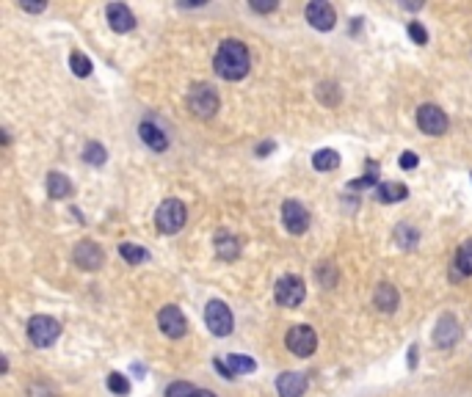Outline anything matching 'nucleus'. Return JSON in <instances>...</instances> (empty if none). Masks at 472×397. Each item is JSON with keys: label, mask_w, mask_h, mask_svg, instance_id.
<instances>
[{"label": "nucleus", "mask_w": 472, "mask_h": 397, "mask_svg": "<svg viewBox=\"0 0 472 397\" xmlns=\"http://www.w3.org/2000/svg\"><path fill=\"white\" fill-rule=\"evenodd\" d=\"M216 75L224 77V80H243L251 69V55H248V47L237 39H227L221 41V47L216 50Z\"/></svg>", "instance_id": "f257e3e1"}, {"label": "nucleus", "mask_w": 472, "mask_h": 397, "mask_svg": "<svg viewBox=\"0 0 472 397\" xmlns=\"http://www.w3.org/2000/svg\"><path fill=\"white\" fill-rule=\"evenodd\" d=\"M188 221V210L180 198H163V204L155 212V223L163 234H177Z\"/></svg>", "instance_id": "f03ea898"}, {"label": "nucleus", "mask_w": 472, "mask_h": 397, "mask_svg": "<svg viewBox=\"0 0 472 397\" xmlns=\"http://www.w3.org/2000/svg\"><path fill=\"white\" fill-rule=\"evenodd\" d=\"M219 105H221L219 91H216L213 86H208V83H199V86H194V89L188 91V108H191V113L199 116V119H210V116L219 111Z\"/></svg>", "instance_id": "7ed1b4c3"}, {"label": "nucleus", "mask_w": 472, "mask_h": 397, "mask_svg": "<svg viewBox=\"0 0 472 397\" xmlns=\"http://www.w3.org/2000/svg\"><path fill=\"white\" fill-rule=\"evenodd\" d=\"M61 337V323L50 315H36L28 320V340L36 348H50Z\"/></svg>", "instance_id": "20e7f679"}, {"label": "nucleus", "mask_w": 472, "mask_h": 397, "mask_svg": "<svg viewBox=\"0 0 472 397\" xmlns=\"http://www.w3.org/2000/svg\"><path fill=\"white\" fill-rule=\"evenodd\" d=\"M304 295H307L304 279H301V276H296V273L282 276V279L276 281V287H273V298H276V304H279V306H287V309L298 306V304L304 301Z\"/></svg>", "instance_id": "39448f33"}, {"label": "nucleus", "mask_w": 472, "mask_h": 397, "mask_svg": "<svg viewBox=\"0 0 472 397\" xmlns=\"http://www.w3.org/2000/svg\"><path fill=\"white\" fill-rule=\"evenodd\" d=\"M205 323H208V329L216 337H230L233 334V326H235L233 312H230V306L224 301H210L205 306Z\"/></svg>", "instance_id": "423d86ee"}, {"label": "nucleus", "mask_w": 472, "mask_h": 397, "mask_svg": "<svg viewBox=\"0 0 472 397\" xmlns=\"http://www.w3.org/2000/svg\"><path fill=\"white\" fill-rule=\"evenodd\" d=\"M315 348H318V334H315L312 326H293L287 331V351L293 356L307 359V356L315 353Z\"/></svg>", "instance_id": "0eeeda50"}, {"label": "nucleus", "mask_w": 472, "mask_h": 397, "mask_svg": "<svg viewBox=\"0 0 472 397\" xmlns=\"http://www.w3.org/2000/svg\"><path fill=\"white\" fill-rule=\"evenodd\" d=\"M417 124H420V130L426 133V136H445L448 133V113L439 108V105H420V111H417Z\"/></svg>", "instance_id": "6e6552de"}, {"label": "nucleus", "mask_w": 472, "mask_h": 397, "mask_svg": "<svg viewBox=\"0 0 472 397\" xmlns=\"http://www.w3.org/2000/svg\"><path fill=\"white\" fill-rule=\"evenodd\" d=\"M158 326H161V331H163L169 340H180V337L188 334V320H185V315L180 312V306H174V304H169V306H163V309L158 312Z\"/></svg>", "instance_id": "1a4fd4ad"}, {"label": "nucleus", "mask_w": 472, "mask_h": 397, "mask_svg": "<svg viewBox=\"0 0 472 397\" xmlns=\"http://www.w3.org/2000/svg\"><path fill=\"white\" fill-rule=\"evenodd\" d=\"M282 223H284V229L290 234H304L309 229V212H307V207L301 201H296V198H287L282 204Z\"/></svg>", "instance_id": "9d476101"}, {"label": "nucleus", "mask_w": 472, "mask_h": 397, "mask_svg": "<svg viewBox=\"0 0 472 397\" xmlns=\"http://www.w3.org/2000/svg\"><path fill=\"white\" fill-rule=\"evenodd\" d=\"M304 17L315 30H332L337 25V14H334L332 3H326V0H312L304 8Z\"/></svg>", "instance_id": "9b49d317"}, {"label": "nucleus", "mask_w": 472, "mask_h": 397, "mask_svg": "<svg viewBox=\"0 0 472 397\" xmlns=\"http://www.w3.org/2000/svg\"><path fill=\"white\" fill-rule=\"evenodd\" d=\"M72 259H75V265H78L80 270H100L102 262H105V254H102V248H100L94 240H80V243L75 246Z\"/></svg>", "instance_id": "f8f14e48"}, {"label": "nucleus", "mask_w": 472, "mask_h": 397, "mask_svg": "<svg viewBox=\"0 0 472 397\" xmlns=\"http://www.w3.org/2000/svg\"><path fill=\"white\" fill-rule=\"evenodd\" d=\"M459 337H462V326H459V320H456L453 315H442V320L437 323V331H434V342H437L439 348L451 351V348L459 342Z\"/></svg>", "instance_id": "ddd939ff"}, {"label": "nucleus", "mask_w": 472, "mask_h": 397, "mask_svg": "<svg viewBox=\"0 0 472 397\" xmlns=\"http://www.w3.org/2000/svg\"><path fill=\"white\" fill-rule=\"evenodd\" d=\"M105 17H108V25H111L116 33H127V30L136 28V17H133V11H130L125 3H111V6L105 8Z\"/></svg>", "instance_id": "4468645a"}, {"label": "nucleus", "mask_w": 472, "mask_h": 397, "mask_svg": "<svg viewBox=\"0 0 472 397\" xmlns=\"http://www.w3.org/2000/svg\"><path fill=\"white\" fill-rule=\"evenodd\" d=\"M307 389V376L304 373H282L276 378V392L279 397H301Z\"/></svg>", "instance_id": "2eb2a0df"}, {"label": "nucleus", "mask_w": 472, "mask_h": 397, "mask_svg": "<svg viewBox=\"0 0 472 397\" xmlns=\"http://www.w3.org/2000/svg\"><path fill=\"white\" fill-rule=\"evenodd\" d=\"M138 136H141V141H144L149 149H155V152H166V147H169L166 133H163L158 124H152V122H141Z\"/></svg>", "instance_id": "dca6fc26"}, {"label": "nucleus", "mask_w": 472, "mask_h": 397, "mask_svg": "<svg viewBox=\"0 0 472 397\" xmlns=\"http://www.w3.org/2000/svg\"><path fill=\"white\" fill-rule=\"evenodd\" d=\"M398 301H401V295H398V290L392 287V284H379L376 287V293H373V304H376V309H381V312H395L398 309Z\"/></svg>", "instance_id": "f3484780"}, {"label": "nucleus", "mask_w": 472, "mask_h": 397, "mask_svg": "<svg viewBox=\"0 0 472 397\" xmlns=\"http://www.w3.org/2000/svg\"><path fill=\"white\" fill-rule=\"evenodd\" d=\"M213 243H216V254H219L221 259H235L237 254H240V243H237V237L233 234V232H227V229L216 232Z\"/></svg>", "instance_id": "a211bd4d"}, {"label": "nucleus", "mask_w": 472, "mask_h": 397, "mask_svg": "<svg viewBox=\"0 0 472 397\" xmlns=\"http://www.w3.org/2000/svg\"><path fill=\"white\" fill-rule=\"evenodd\" d=\"M406 196H409V188L403 183H381L376 191V198L381 204H395V201H403Z\"/></svg>", "instance_id": "6ab92c4d"}, {"label": "nucleus", "mask_w": 472, "mask_h": 397, "mask_svg": "<svg viewBox=\"0 0 472 397\" xmlns=\"http://www.w3.org/2000/svg\"><path fill=\"white\" fill-rule=\"evenodd\" d=\"M69 194H72V183H69L61 172H50V174H47V196L66 198Z\"/></svg>", "instance_id": "aec40b11"}, {"label": "nucleus", "mask_w": 472, "mask_h": 397, "mask_svg": "<svg viewBox=\"0 0 472 397\" xmlns=\"http://www.w3.org/2000/svg\"><path fill=\"white\" fill-rule=\"evenodd\" d=\"M312 166H315L318 172H334V169L340 166V155H337L334 149H320V152L312 155Z\"/></svg>", "instance_id": "412c9836"}, {"label": "nucleus", "mask_w": 472, "mask_h": 397, "mask_svg": "<svg viewBox=\"0 0 472 397\" xmlns=\"http://www.w3.org/2000/svg\"><path fill=\"white\" fill-rule=\"evenodd\" d=\"M119 254H122V259L130 262V265H141V262L149 259V251L141 248V246H136V243H122V246H119Z\"/></svg>", "instance_id": "4be33fe9"}, {"label": "nucleus", "mask_w": 472, "mask_h": 397, "mask_svg": "<svg viewBox=\"0 0 472 397\" xmlns=\"http://www.w3.org/2000/svg\"><path fill=\"white\" fill-rule=\"evenodd\" d=\"M456 268H459L462 276H472V237L459 246V251H456Z\"/></svg>", "instance_id": "5701e85b"}, {"label": "nucleus", "mask_w": 472, "mask_h": 397, "mask_svg": "<svg viewBox=\"0 0 472 397\" xmlns=\"http://www.w3.org/2000/svg\"><path fill=\"white\" fill-rule=\"evenodd\" d=\"M69 66H72V72H75L78 77H89V75H91V61H89V55H83L80 50H72Z\"/></svg>", "instance_id": "b1692460"}, {"label": "nucleus", "mask_w": 472, "mask_h": 397, "mask_svg": "<svg viewBox=\"0 0 472 397\" xmlns=\"http://www.w3.org/2000/svg\"><path fill=\"white\" fill-rule=\"evenodd\" d=\"M395 240H398L401 248H412V246L420 240V232H417L415 226H409V223H401V226L395 229Z\"/></svg>", "instance_id": "393cba45"}, {"label": "nucleus", "mask_w": 472, "mask_h": 397, "mask_svg": "<svg viewBox=\"0 0 472 397\" xmlns=\"http://www.w3.org/2000/svg\"><path fill=\"white\" fill-rule=\"evenodd\" d=\"M315 276H318V281H320L323 290H332L337 284V268L332 262H320L318 270H315Z\"/></svg>", "instance_id": "a878e982"}, {"label": "nucleus", "mask_w": 472, "mask_h": 397, "mask_svg": "<svg viewBox=\"0 0 472 397\" xmlns=\"http://www.w3.org/2000/svg\"><path fill=\"white\" fill-rule=\"evenodd\" d=\"M83 160H86V163H91V166H102V163H105V147H102V144H97V141L86 144V149H83Z\"/></svg>", "instance_id": "bb28decb"}, {"label": "nucleus", "mask_w": 472, "mask_h": 397, "mask_svg": "<svg viewBox=\"0 0 472 397\" xmlns=\"http://www.w3.org/2000/svg\"><path fill=\"white\" fill-rule=\"evenodd\" d=\"M227 364H230V370H233L235 376L254 373V370H257V362H254V359H248V356H230V359H227Z\"/></svg>", "instance_id": "cd10ccee"}, {"label": "nucleus", "mask_w": 472, "mask_h": 397, "mask_svg": "<svg viewBox=\"0 0 472 397\" xmlns=\"http://www.w3.org/2000/svg\"><path fill=\"white\" fill-rule=\"evenodd\" d=\"M108 389H111L114 395H127V392H130V381H127L122 373H111V376H108Z\"/></svg>", "instance_id": "c85d7f7f"}, {"label": "nucleus", "mask_w": 472, "mask_h": 397, "mask_svg": "<svg viewBox=\"0 0 472 397\" xmlns=\"http://www.w3.org/2000/svg\"><path fill=\"white\" fill-rule=\"evenodd\" d=\"M194 387L191 384H185V381H177V384H172L169 389H166V397H194Z\"/></svg>", "instance_id": "c756f323"}, {"label": "nucleus", "mask_w": 472, "mask_h": 397, "mask_svg": "<svg viewBox=\"0 0 472 397\" xmlns=\"http://www.w3.org/2000/svg\"><path fill=\"white\" fill-rule=\"evenodd\" d=\"M409 36L415 44H428V30L420 22H409Z\"/></svg>", "instance_id": "7c9ffc66"}, {"label": "nucleus", "mask_w": 472, "mask_h": 397, "mask_svg": "<svg viewBox=\"0 0 472 397\" xmlns=\"http://www.w3.org/2000/svg\"><path fill=\"white\" fill-rule=\"evenodd\" d=\"M417 163H420V158H417L415 152H403V155H401V169H403V172L417 169Z\"/></svg>", "instance_id": "2f4dec72"}, {"label": "nucleus", "mask_w": 472, "mask_h": 397, "mask_svg": "<svg viewBox=\"0 0 472 397\" xmlns=\"http://www.w3.org/2000/svg\"><path fill=\"white\" fill-rule=\"evenodd\" d=\"M213 367H216V370H219V373H221L227 381H233V378H235V373L230 370V364H227V362H221V359H213Z\"/></svg>", "instance_id": "473e14b6"}, {"label": "nucleus", "mask_w": 472, "mask_h": 397, "mask_svg": "<svg viewBox=\"0 0 472 397\" xmlns=\"http://www.w3.org/2000/svg\"><path fill=\"white\" fill-rule=\"evenodd\" d=\"M251 8L257 11V14H268V11H273L276 8V3L271 0V3H260V0H251Z\"/></svg>", "instance_id": "72a5a7b5"}, {"label": "nucleus", "mask_w": 472, "mask_h": 397, "mask_svg": "<svg viewBox=\"0 0 472 397\" xmlns=\"http://www.w3.org/2000/svg\"><path fill=\"white\" fill-rule=\"evenodd\" d=\"M19 8L22 11H30V14H39V11L47 8V3H19Z\"/></svg>", "instance_id": "f704fd0d"}, {"label": "nucleus", "mask_w": 472, "mask_h": 397, "mask_svg": "<svg viewBox=\"0 0 472 397\" xmlns=\"http://www.w3.org/2000/svg\"><path fill=\"white\" fill-rule=\"evenodd\" d=\"M268 152H273V144H271V141H268V144H260V147H257V155H260V158H265Z\"/></svg>", "instance_id": "c9c22d12"}, {"label": "nucleus", "mask_w": 472, "mask_h": 397, "mask_svg": "<svg viewBox=\"0 0 472 397\" xmlns=\"http://www.w3.org/2000/svg\"><path fill=\"white\" fill-rule=\"evenodd\" d=\"M415 364H417V345H412V348H409V367L415 370Z\"/></svg>", "instance_id": "e433bc0d"}, {"label": "nucleus", "mask_w": 472, "mask_h": 397, "mask_svg": "<svg viewBox=\"0 0 472 397\" xmlns=\"http://www.w3.org/2000/svg\"><path fill=\"white\" fill-rule=\"evenodd\" d=\"M30 395L33 397H50V392H47V389H42V387H30Z\"/></svg>", "instance_id": "4c0bfd02"}, {"label": "nucleus", "mask_w": 472, "mask_h": 397, "mask_svg": "<svg viewBox=\"0 0 472 397\" xmlns=\"http://www.w3.org/2000/svg\"><path fill=\"white\" fill-rule=\"evenodd\" d=\"M194 397H216V395H213L210 389H197V392H194Z\"/></svg>", "instance_id": "58836bf2"}, {"label": "nucleus", "mask_w": 472, "mask_h": 397, "mask_svg": "<svg viewBox=\"0 0 472 397\" xmlns=\"http://www.w3.org/2000/svg\"><path fill=\"white\" fill-rule=\"evenodd\" d=\"M470 177H472V174H470Z\"/></svg>", "instance_id": "ea45409f"}]
</instances>
